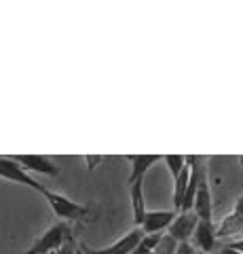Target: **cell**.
Returning <instances> with one entry per match:
<instances>
[{
  "mask_svg": "<svg viewBox=\"0 0 243 254\" xmlns=\"http://www.w3.org/2000/svg\"><path fill=\"white\" fill-rule=\"evenodd\" d=\"M216 240H226V237L243 235V190L239 195V199L235 201V208L229 216H224L222 222L214 229Z\"/></svg>",
  "mask_w": 243,
  "mask_h": 254,
  "instance_id": "cell-5",
  "label": "cell"
},
{
  "mask_svg": "<svg viewBox=\"0 0 243 254\" xmlns=\"http://www.w3.org/2000/svg\"><path fill=\"white\" fill-rule=\"evenodd\" d=\"M76 254H83V252H81V248H78V250H76Z\"/></svg>",
  "mask_w": 243,
  "mask_h": 254,
  "instance_id": "cell-20",
  "label": "cell"
},
{
  "mask_svg": "<svg viewBox=\"0 0 243 254\" xmlns=\"http://www.w3.org/2000/svg\"><path fill=\"white\" fill-rule=\"evenodd\" d=\"M85 159H87V163H89V170H93V168H96V165L101 161V159H104V157H91V155H87V157H85Z\"/></svg>",
  "mask_w": 243,
  "mask_h": 254,
  "instance_id": "cell-16",
  "label": "cell"
},
{
  "mask_svg": "<svg viewBox=\"0 0 243 254\" xmlns=\"http://www.w3.org/2000/svg\"><path fill=\"white\" fill-rule=\"evenodd\" d=\"M131 254H154V252H152V250H148V248H144V246H140V244H138V246H136V250H133Z\"/></svg>",
  "mask_w": 243,
  "mask_h": 254,
  "instance_id": "cell-18",
  "label": "cell"
},
{
  "mask_svg": "<svg viewBox=\"0 0 243 254\" xmlns=\"http://www.w3.org/2000/svg\"><path fill=\"white\" fill-rule=\"evenodd\" d=\"M0 178L15 182V185H21V187H28V189H34L38 193L45 190V185H41L36 178H32L26 170H21L19 163L13 161L11 157H0Z\"/></svg>",
  "mask_w": 243,
  "mask_h": 254,
  "instance_id": "cell-4",
  "label": "cell"
},
{
  "mask_svg": "<svg viewBox=\"0 0 243 254\" xmlns=\"http://www.w3.org/2000/svg\"><path fill=\"white\" fill-rule=\"evenodd\" d=\"M197 222H199V218L194 212H178L174 222L169 225L167 235L178 244H191L193 233H194V229H197Z\"/></svg>",
  "mask_w": 243,
  "mask_h": 254,
  "instance_id": "cell-6",
  "label": "cell"
},
{
  "mask_svg": "<svg viewBox=\"0 0 243 254\" xmlns=\"http://www.w3.org/2000/svg\"><path fill=\"white\" fill-rule=\"evenodd\" d=\"M76 250H78V242H76V237H74V233H72L53 254H76Z\"/></svg>",
  "mask_w": 243,
  "mask_h": 254,
  "instance_id": "cell-15",
  "label": "cell"
},
{
  "mask_svg": "<svg viewBox=\"0 0 243 254\" xmlns=\"http://www.w3.org/2000/svg\"><path fill=\"white\" fill-rule=\"evenodd\" d=\"M191 163L194 172H197V190H194V203L193 212L197 214L199 220L211 222V190H209V180H207V157L205 155H191Z\"/></svg>",
  "mask_w": 243,
  "mask_h": 254,
  "instance_id": "cell-1",
  "label": "cell"
},
{
  "mask_svg": "<svg viewBox=\"0 0 243 254\" xmlns=\"http://www.w3.org/2000/svg\"><path fill=\"white\" fill-rule=\"evenodd\" d=\"M193 240H194V246L197 250L203 252V254H214L218 250V240L214 235V225L207 220H199L197 222V229L193 233Z\"/></svg>",
  "mask_w": 243,
  "mask_h": 254,
  "instance_id": "cell-10",
  "label": "cell"
},
{
  "mask_svg": "<svg viewBox=\"0 0 243 254\" xmlns=\"http://www.w3.org/2000/svg\"><path fill=\"white\" fill-rule=\"evenodd\" d=\"M72 233H74L72 225H70V222L59 220L51 229H47V233L38 237V240L30 246L26 252H21V254H53Z\"/></svg>",
  "mask_w": 243,
  "mask_h": 254,
  "instance_id": "cell-3",
  "label": "cell"
},
{
  "mask_svg": "<svg viewBox=\"0 0 243 254\" xmlns=\"http://www.w3.org/2000/svg\"><path fill=\"white\" fill-rule=\"evenodd\" d=\"M142 231L140 229H133V231H129L127 235H123L119 242H114L112 246H108V248H89L87 244H78V248H81L83 254H131L133 250H136V246L140 244V240H142Z\"/></svg>",
  "mask_w": 243,
  "mask_h": 254,
  "instance_id": "cell-7",
  "label": "cell"
},
{
  "mask_svg": "<svg viewBox=\"0 0 243 254\" xmlns=\"http://www.w3.org/2000/svg\"><path fill=\"white\" fill-rule=\"evenodd\" d=\"M188 178H191V163H184L182 172L174 178V208L176 212H180L182 208V201H184V195H186V187H188Z\"/></svg>",
  "mask_w": 243,
  "mask_h": 254,
  "instance_id": "cell-13",
  "label": "cell"
},
{
  "mask_svg": "<svg viewBox=\"0 0 243 254\" xmlns=\"http://www.w3.org/2000/svg\"><path fill=\"white\" fill-rule=\"evenodd\" d=\"M214 254H243V252H239V250H233V248H229V246H222V248H218Z\"/></svg>",
  "mask_w": 243,
  "mask_h": 254,
  "instance_id": "cell-17",
  "label": "cell"
},
{
  "mask_svg": "<svg viewBox=\"0 0 243 254\" xmlns=\"http://www.w3.org/2000/svg\"><path fill=\"white\" fill-rule=\"evenodd\" d=\"M45 199L49 201L51 210L55 212V216L64 222H93L96 220V212L89 205H81L72 199H68L66 195H59V193H53L45 187L43 190Z\"/></svg>",
  "mask_w": 243,
  "mask_h": 254,
  "instance_id": "cell-2",
  "label": "cell"
},
{
  "mask_svg": "<svg viewBox=\"0 0 243 254\" xmlns=\"http://www.w3.org/2000/svg\"><path fill=\"white\" fill-rule=\"evenodd\" d=\"M239 161H241V165H243V155H241V157H239Z\"/></svg>",
  "mask_w": 243,
  "mask_h": 254,
  "instance_id": "cell-19",
  "label": "cell"
},
{
  "mask_svg": "<svg viewBox=\"0 0 243 254\" xmlns=\"http://www.w3.org/2000/svg\"><path fill=\"white\" fill-rule=\"evenodd\" d=\"M13 161L19 163L21 170L45 174V176H59V168L45 155H9Z\"/></svg>",
  "mask_w": 243,
  "mask_h": 254,
  "instance_id": "cell-8",
  "label": "cell"
},
{
  "mask_svg": "<svg viewBox=\"0 0 243 254\" xmlns=\"http://www.w3.org/2000/svg\"><path fill=\"white\" fill-rule=\"evenodd\" d=\"M129 187V197H131V210H133V225L136 229L142 227L144 216H146V199H144V180H136Z\"/></svg>",
  "mask_w": 243,
  "mask_h": 254,
  "instance_id": "cell-12",
  "label": "cell"
},
{
  "mask_svg": "<svg viewBox=\"0 0 243 254\" xmlns=\"http://www.w3.org/2000/svg\"><path fill=\"white\" fill-rule=\"evenodd\" d=\"M176 210H163V212H148L146 210V216L144 222L140 227V231L144 235H154V233H163L165 229H169V225L174 222L176 218Z\"/></svg>",
  "mask_w": 243,
  "mask_h": 254,
  "instance_id": "cell-9",
  "label": "cell"
},
{
  "mask_svg": "<svg viewBox=\"0 0 243 254\" xmlns=\"http://www.w3.org/2000/svg\"><path fill=\"white\" fill-rule=\"evenodd\" d=\"M125 159L131 163V174L127 180V185H131V182H136V180H144L146 172L150 170L156 161H163V155H127Z\"/></svg>",
  "mask_w": 243,
  "mask_h": 254,
  "instance_id": "cell-11",
  "label": "cell"
},
{
  "mask_svg": "<svg viewBox=\"0 0 243 254\" xmlns=\"http://www.w3.org/2000/svg\"><path fill=\"white\" fill-rule=\"evenodd\" d=\"M176 250H178V242H174L169 235H163L154 254H176Z\"/></svg>",
  "mask_w": 243,
  "mask_h": 254,
  "instance_id": "cell-14",
  "label": "cell"
}]
</instances>
